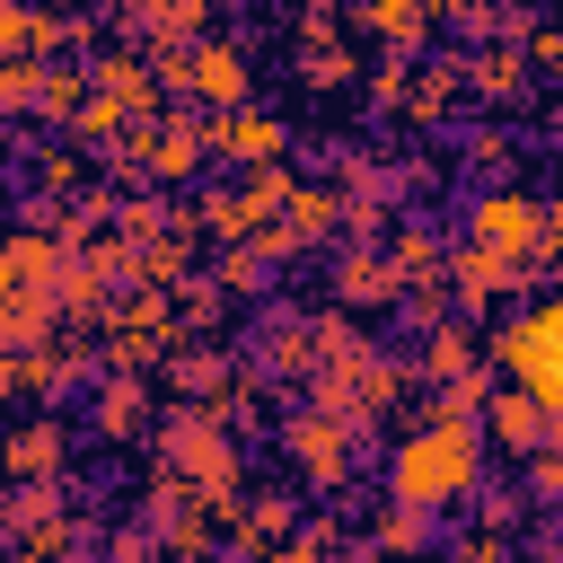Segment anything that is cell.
Segmentation results:
<instances>
[{"label": "cell", "mask_w": 563, "mask_h": 563, "mask_svg": "<svg viewBox=\"0 0 563 563\" xmlns=\"http://www.w3.org/2000/svg\"><path fill=\"white\" fill-rule=\"evenodd\" d=\"M202 9H211V0H158V9L141 18V35H167V44H176V35H194V26H202Z\"/></svg>", "instance_id": "17"}, {"label": "cell", "mask_w": 563, "mask_h": 563, "mask_svg": "<svg viewBox=\"0 0 563 563\" xmlns=\"http://www.w3.org/2000/svg\"><path fill=\"white\" fill-rule=\"evenodd\" d=\"M194 158H202V132H194V123H158V132L141 141V167H150V176H194Z\"/></svg>", "instance_id": "9"}, {"label": "cell", "mask_w": 563, "mask_h": 563, "mask_svg": "<svg viewBox=\"0 0 563 563\" xmlns=\"http://www.w3.org/2000/svg\"><path fill=\"white\" fill-rule=\"evenodd\" d=\"M396 273H405V282H413V273L431 282V273H440V246H431L422 229H405V238H396Z\"/></svg>", "instance_id": "19"}, {"label": "cell", "mask_w": 563, "mask_h": 563, "mask_svg": "<svg viewBox=\"0 0 563 563\" xmlns=\"http://www.w3.org/2000/svg\"><path fill=\"white\" fill-rule=\"evenodd\" d=\"M519 79H528V70H519V53H484V62H475V88H493V97H510Z\"/></svg>", "instance_id": "20"}, {"label": "cell", "mask_w": 563, "mask_h": 563, "mask_svg": "<svg viewBox=\"0 0 563 563\" xmlns=\"http://www.w3.org/2000/svg\"><path fill=\"white\" fill-rule=\"evenodd\" d=\"M35 88H44L35 62H9V70H0V97H9V106H35Z\"/></svg>", "instance_id": "22"}, {"label": "cell", "mask_w": 563, "mask_h": 563, "mask_svg": "<svg viewBox=\"0 0 563 563\" xmlns=\"http://www.w3.org/2000/svg\"><path fill=\"white\" fill-rule=\"evenodd\" d=\"M493 440L501 449H519V457H537V449H554V431H545V405L528 396V387H510V396H493Z\"/></svg>", "instance_id": "7"}, {"label": "cell", "mask_w": 563, "mask_h": 563, "mask_svg": "<svg viewBox=\"0 0 563 563\" xmlns=\"http://www.w3.org/2000/svg\"><path fill=\"white\" fill-rule=\"evenodd\" d=\"M528 53H537V62H545V70H554V62H563V26H545V35H537V44H528Z\"/></svg>", "instance_id": "25"}, {"label": "cell", "mask_w": 563, "mask_h": 563, "mask_svg": "<svg viewBox=\"0 0 563 563\" xmlns=\"http://www.w3.org/2000/svg\"><path fill=\"white\" fill-rule=\"evenodd\" d=\"M132 405H141L132 387H106V405H97V422H106V431H132Z\"/></svg>", "instance_id": "24"}, {"label": "cell", "mask_w": 563, "mask_h": 563, "mask_svg": "<svg viewBox=\"0 0 563 563\" xmlns=\"http://www.w3.org/2000/svg\"><path fill=\"white\" fill-rule=\"evenodd\" d=\"M475 422L466 413H431L413 440H396V457H387V484H396V501L405 510H440V501H457V493H475Z\"/></svg>", "instance_id": "1"}, {"label": "cell", "mask_w": 563, "mask_h": 563, "mask_svg": "<svg viewBox=\"0 0 563 563\" xmlns=\"http://www.w3.org/2000/svg\"><path fill=\"white\" fill-rule=\"evenodd\" d=\"M449 563H501V545H457Z\"/></svg>", "instance_id": "26"}, {"label": "cell", "mask_w": 563, "mask_h": 563, "mask_svg": "<svg viewBox=\"0 0 563 563\" xmlns=\"http://www.w3.org/2000/svg\"><path fill=\"white\" fill-rule=\"evenodd\" d=\"M537 238H545V202H528V194H510V185H493V194H475V246H493V255H537Z\"/></svg>", "instance_id": "4"}, {"label": "cell", "mask_w": 563, "mask_h": 563, "mask_svg": "<svg viewBox=\"0 0 563 563\" xmlns=\"http://www.w3.org/2000/svg\"><path fill=\"white\" fill-rule=\"evenodd\" d=\"M396 282H405V273H396V264H378V255H343V273H334V290H343L352 308H387V299H396Z\"/></svg>", "instance_id": "11"}, {"label": "cell", "mask_w": 563, "mask_h": 563, "mask_svg": "<svg viewBox=\"0 0 563 563\" xmlns=\"http://www.w3.org/2000/svg\"><path fill=\"white\" fill-rule=\"evenodd\" d=\"M158 343H167V308H158V299H132V308H123L114 361H123V369H132V361H158Z\"/></svg>", "instance_id": "12"}, {"label": "cell", "mask_w": 563, "mask_h": 563, "mask_svg": "<svg viewBox=\"0 0 563 563\" xmlns=\"http://www.w3.org/2000/svg\"><path fill=\"white\" fill-rule=\"evenodd\" d=\"M457 290H466V308H475V299H493V290H519V255L466 246V255H457Z\"/></svg>", "instance_id": "10"}, {"label": "cell", "mask_w": 563, "mask_h": 563, "mask_svg": "<svg viewBox=\"0 0 563 563\" xmlns=\"http://www.w3.org/2000/svg\"><path fill=\"white\" fill-rule=\"evenodd\" d=\"M422 369H431V378H466V369H475V343H466V334H431V343H422Z\"/></svg>", "instance_id": "16"}, {"label": "cell", "mask_w": 563, "mask_h": 563, "mask_svg": "<svg viewBox=\"0 0 563 563\" xmlns=\"http://www.w3.org/2000/svg\"><path fill=\"white\" fill-rule=\"evenodd\" d=\"M97 70H106V97H114V106H141V114H150V70H141V62H97Z\"/></svg>", "instance_id": "18"}, {"label": "cell", "mask_w": 563, "mask_h": 563, "mask_svg": "<svg viewBox=\"0 0 563 563\" xmlns=\"http://www.w3.org/2000/svg\"><path fill=\"white\" fill-rule=\"evenodd\" d=\"M431 18H440L431 0H361V26H369V35H396V44H413Z\"/></svg>", "instance_id": "13"}, {"label": "cell", "mask_w": 563, "mask_h": 563, "mask_svg": "<svg viewBox=\"0 0 563 563\" xmlns=\"http://www.w3.org/2000/svg\"><path fill=\"white\" fill-rule=\"evenodd\" d=\"M493 361L545 405V431H554V449H563V299H545V308H528V317H510L501 334H493Z\"/></svg>", "instance_id": "2"}, {"label": "cell", "mask_w": 563, "mask_h": 563, "mask_svg": "<svg viewBox=\"0 0 563 563\" xmlns=\"http://www.w3.org/2000/svg\"><path fill=\"white\" fill-rule=\"evenodd\" d=\"M123 9H132V18H150V9H158V0H123Z\"/></svg>", "instance_id": "27"}, {"label": "cell", "mask_w": 563, "mask_h": 563, "mask_svg": "<svg viewBox=\"0 0 563 563\" xmlns=\"http://www.w3.org/2000/svg\"><path fill=\"white\" fill-rule=\"evenodd\" d=\"M53 457H62V431H53V422H26V431L9 440V466H18V475H44Z\"/></svg>", "instance_id": "15"}, {"label": "cell", "mask_w": 563, "mask_h": 563, "mask_svg": "<svg viewBox=\"0 0 563 563\" xmlns=\"http://www.w3.org/2000/svg\"><path fill=\"white\" fill-rule=\"evenodd\" d=\"M528 493H537V501H563V449H537V466H528Z\"/></svg>", "instance_id": "21"}, {"label": "cell", "mask_w": 563, "mask_h": 563, "mask_svg": "<svg viewBox=\"0 0 563 563\" xmlns=\"http://www.w3.org/2000/svg\"><path fill=\"white\" fill-rule=\"evenodd\" d=\"M35 97H44V114H70V106H79V70H53Z\"/></svg>", "instance_id": "23"}, {"label": "cell", "mask_w": 563, "mask_h": 563, "mask_svg": "<svg viewBox=\"0 0 563 563\" xmlns=\"http://www.w3.org/2000/svg\"><path fill=\"white\" fill-rule=\"evenodd\" d=\"M343 220V194H325V185H299L290 194V238H325Z\"/></svg>", "instance_id": "14"}, {"label": "cell", "mask_w": 563, "mask_h": 563, "mask_svg": "<svg viewBox=\"0 0 563 563\" xmlns=\"http://www.w3.org/2000/svg\"><path fill=\"white\" fill-rule=\"evenodd\" d=\"M343 431H352V422H334V413L290 422V449L308 457V475H317V484H334V475H343Z\"/></svg>", "instance_id": "8"}, {"label": "cell", "mask_w": 563, "mask_h": 563, "mask_svg": "<svg viewBox=\"0 0 563 563\" xmlns=\"http://www.w3.org/2000/svg\"><path fill=\"white\" fill-rule=\"evenodd\" d=\"M282 141H290V132H282V114H264V106H220V114H211V150L238 158V167H273Z\"/></svg>", "instance_id": "6"}, {"label": "cell", "mask_w": 563, "mask_h": 563, "mask_svg": "<svg viewBox=\"0 0 563 563\" xmlns=\"http://www.w3.org/2000/svg\"><path fill=\"white\" fill-rule=\"evenodd\" d=\"M167 457H185V466H194V484H202L211 501H229V493H238V449H229L220 413H176V422H167Z\"/></svg>", "instance_id": "3"}, {"label": "cell", "mask_w": 563, "mask_h": 563, "mask_svg": "<svg viewBox=\"0 0 563 563\" xmlns=\"http://www.w3.org/2000/svg\"><path fill=\"white\" fill-rule=\"evenodd\" d=\"M167 70H176V88L202 97V106H246V53H238V44H194V53L167 62Z\"/></svg>", "instance_id": "5"}]
</instances>
